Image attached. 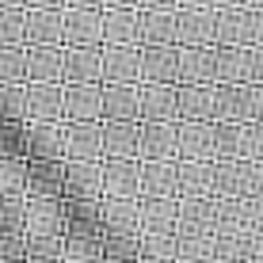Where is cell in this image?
<instances>
[{
    "instance_id": "1",
    "label": "cell",
    "mask_w": 263,
    "mask_h": 263,
    "mask_svg": "<svg viewBox=\"0 0 263 263\" xmlns=\"http://www.w3.org/2000/svg\"><path fill=\"white\" fill-rule=\"evenodd\" d=\"M99 176H103V198H126V202L141 198V160H99Z\"/></svg>"
},
{
    "instance_id": "2",
    "label": "cell",
    "mask_w": 263,
    "mask_h": 263,
    "mask_svg": "<svg viewBox=\"0 0 263 263\" xmlns=\"http://www.w3.org/2000/svg\"><path fill=\"white\" fill-rule=\"evenodd\" d=\"M27 160L65 164V126L61 122H27Z\"/></svg>"
},
{
    "instance_id": "3",
    "label": "cell",
    "mask_w": 263,
    "mask_h": 263,
    "mask_svg": "<svg viewBox=\"0 0 263 263\" xmlns=\"http://www.w3.org/2000/svg\"><path fill=\"white\" fill-rule=\"evenodd\" d=\"M61 198H72V202H99V198H103L99 160H65V187H61Z\"/></svg>"
},
{
    "instance_id": "4",
    "label": "cell",
    "mask_w": 263,
    "mask_h": 263,
    "mask_svg": "<svg viewBox=\"0 0 263 263\" xmlns=\"http://www.w3.org/2000/svg\"><path fill=\"white\" fill-rule=\"evenodd\" d=\"M141 46H99V84H141Z\"/></svg>"
},
{
    "instance_id": "5",
    "label": "cell",
    "mask_w": 263,
    "mask_h": 263,
    "mask_svg": "<svg viewBox=\"0 0 263 263\" xmlns=\"http://www.w3.org/2000/svg\"><path fill=\"white\" fill-rule=\"evenodd\" d=\"M103 88L99 84H61V122H99Z\"/></svg>"
},
{
    "instance_id": "6",
    "label": "cell",
    "mask_w": 263,
    "mask_h": 263,
    "mask_svg": "<svg viewBox=\"0 0 263 263\" xmlns=\"http://www.w3.org/2000/svg\"><path fill=\"white\" fill-rule=\"evenodd\" d=\"M99 237L138 240L141 237L138 202H126V198H99Z\"/></svg>"
},
{
    "instance_id": "7",
    "label": "cell",
    "mask_w": 263,
    "mask_h": 263,
    "mask_svg": "<svg viewBox=\"0 0 263 263\" xmlns=\"http://www.w3.org/2000/svg\"><path fill=\"white\" fill-rule=\"evenodd\" d=\"M23 237H61V198H23Z\"/></svg>"
},
{
    "instance_id": "8",
    "label": "cell",
    "mask_w": 263,
    "mask_h": 263,
    "mask_svg": "<svg viewBox=\"0 0 263 263\" xmlns=\"http://www.w3.org/2000/svg\"><path fill=\"white\" fill-rule=\"evenodd\" d=\"M138 119L141 122H179L176 84H138Z\"/></svg>"
},
{
    "instance_id": "9",
    "label": "cell",
    "mask_w": 263,
    "mask_h": 263,
    "mask_svg": "<svg viewBox=\"0 0 263 263\" xmlns=\"http://www.w3.org/2000/svg\"><path fill=\"white\" fill-rule=\"evenodd\" d=\"M65 126V160H103V126L99 122H61Z\"/></svg>"
},
{
    "instance_id": "10",
    "label": "cell",
    "mask_w": 263,
    "mask_h": 263,
    "mask_svg": "<svg viewBox=\"0 0 263 263\" xmlns=\"http://www.w3.org/2000/svg\"><path fill=\"white\" fill-rule=\"evenodd\" d=\"M176 160H214V122H176Z\"/></svg>"
},
{
    "instance_id": "11",
    "label": "cell",
    "mask_w": 263,
    "mask_h": 263,
    "mask_svg": "<svg viewBox=\"0 0 263 263\" xmlns=\"http://www.w3.org/2000/svg\"><path fill=\"white\" fill-rule=\"evenodd\" d=\"M61 46H84V50L103 46L99 12H61Z\"/></svg>"
},
{
    "instance_id": "12",
    "label": "cell",
    "mask_w": 263,
    "mask_h": 263,
    "mask_svg": "<svg viewBox=\"0 0 263 263\" xmlns=\"http://www.w3.org/2000/svg\"><path fill=\"white\" fill-rule=\"evenodd\" d=\"M65 187V164H42V160H27L23 172V198H61Z\"/></svg>"
},
{
    "instance_id": "13",
    "label": "cell",
    "mask_w": 263,
    "mask_h": 263,
    "mask_svg": "<svg viewBox=\"0 0 263 263\" xmlns=\"http://www.w3.org/2000/svg\"><path fill=\"white\" fill-rule=\"evenodd\" d=\"M176 206L179 198H138L141 237H172L176 233Z\"/></svg>"
},
{
    "instance_id": "14",
    "label": "cell",
    "mask_w": 263,
    "mask_h": 263,
    "mask_svg": "<svg viewBox=\"0 0 263 263\" xmlns=\"http://www.w3.org/2000/svg\"><path fill=\"white\" fill-rule=\"evenodd\" d=\"M179 198H214V160H176Z\"/></svg>"
},
{
    "instance_id": "15",
    "label": "cell",
    "mask_w": 263,
    "mask_h": 263,
    "mask_svg": "<svg viewBox=\"0 0 263 263\" xmlns=\"http://www.w3.org/2000/svg\"><path fill=\"white\" fill-rule=\"evenodd\" d=\"M176 84H214V46H179Z\"/></svg>"
},
{
    "instance_id": "16",
    "label": "cell",
    "mask_w": 263,
    "mask_h": 263,
    "mask_svg": "<svg viewBox=\"0 0 263 263\" xmlns=\"http://www.w3.org/2000/svg\"><path fill=\"white\" fill-rule=\"evenodd\" d=\"M179 122H214V84H176Z\"/></svg>"
},
{
    "instance_id": "17",
    "label": "cell",
    "mask_w": 263,
    "mask_h": 263,
    "mask_svg": "<svg viewBox=\"0 0 263 263\" xmlns=\"http://www.w3.org/2000/svg\"><path fill=\"white\" fill-rule=\"evenodd\" d=\"M176 46H214V8H176Z\"/></svg>"
},
{
    "instance_id": "18",
    "label": "cell",
    "mask_w": 263,
    "mask_h": 263,
    "mask_svg": "<svg viewBox=\"0 0 263 263\" xmlns=\"http://www.w3.org/2000/svg\"><path fill=\"white\" fill-rule=\"evenodd\" d=\"M176 53L179 46H141L138 50L141 84H176Z\"/></svg>"
},
{
    "instance_id": "19",
    "label": "cell",
    "mask_w": 263,
    "mask_h": 263,
    "mask_svg": "<svg viewBox=\"0 0 263 263\" xmlns=\"http://www.w3.org/2000/svg\"><path fill=\"white\" fill-rule=\"evenodd\" d=\"M99 88H103L99 122H141L138 119V84H99Z\"/></svg>"
},
{
    "instance_id": "20",
    "label": "cell",
    "mask_w": 263,
    "mask_h": 263,
    "mask_svg": "<svg viewBox=\"0 0 263 263\" xmlns=\"http://www.w3.org/2000/svg\"><path fill=\"white\" fill-rule=\"evenodd\" d=\"M27 122H61V84H39L27 80Z\"/></svg>"
},
{
    "instance_id": "21",
    "label": "cell",
    "mask_w": 263,
    "mask_h": 263,
    "mask_svg": "<svg viewBox=\"0 0 263 263\" xmlns=\"http://www.w3.org/2000/svg\"><path fill=\"white\" fill-rule=\"evenodd\" d=\"M61 84H99V50L61 46Z\"/></svg>"
},
{
    "instance_id": "22",
    "label": "cell",
    "mask_w": 263,
    "mask_h": 263,
    "mask_svg": "<svg viewBox=\"0 0 263 263\" xmlns=\"http://www.w3.org/2000/svg\"><path fill=\"white\" fill-rule=\"evenodd\" d=\"M138 160H176V122H141Z\"/></svg>"
},
{
    "instance_id": "23",
    "label": "cell",
    "mask_w": 263,
    "mask_h": 263,
    "mask_svg": "<svg viewBox=\"0 0 263 263\" xmlns=\"http://www.w3.org/2000/svg\"><path fill=\"white\" fill-rule=\"evenodd\" d=\"M103 126V160H138L141 122H99Z\"/></svg>"
},
{
    "instance_id": "24",
    "label": "cell",
    "mask_w": 263,
    "mask_h": 263,
    "mask_svg": "<svg viewBox=\"0 0 263 263\" xmlns=\"http://www.w3.org/2000/svg\"><path fill=\"white\" fill-rule=\"evenodd\" d=\"M99 27H103V46H138V12L99 8Z\"/></svg>"
},
{
    "instance_id": "25",
    "label": "cell",
    "mask_w": 263,
    "mask_h": 263,
    "mask_svg": "<svg viewBox=\"0 0 263 263\" xmlns=\"http://www.w3.org/2000/svg\"><path fill=\"white\" fill-rule=\"evenodd\" d=\"M61 12H23V46H61Z\"/></svg>"
},
{
    "instance_id": "26",
    "label": "cell",
    "mask_w": 263,
    "mask_h": 263,
    "mask_svg": "<svg viewBox=\"0 0 263 263\" xmlns=\"http://www.w3.org/2000/svg\"><path fill=\"white\" fill-rule=\"evenodd\" d=\"M141 198H179L176 160H141Z\"/></svg>"
},
{
    "instance_id": "27",
    "label": "cell",
    "mask_w": 263,
    "mask_h": 263,
    "mask_svg": "<svg viewBox=\"0 0 263 263\" xmlns=\"http://www.w3.org/2000/svg\"><path fill=\"white\" fill-rule=\"evenodd\" d=\"M176 233H206V237H214V198H179Z\"/></svg>"
},
{
    "instance_id": "28",
    "label": "cell",
    "mask_w": 263,
    "mask_h": 263,
    "mask_svg": "<svg viewBox=\"0 0 263 263\" xmlns=\"http://www.w3.org/2000/svg\"><path fill=\"white\" fill-rule=\"evenodd\" d=\"M138 46H176V12H138Z\"/></svg>"
},
{
    "instance_id": "29",
    "label": "cell",
    "mask_w": 263,
    "mask_h": 263,
    "mask_svg": "<svg viewBox=\"0 0 263 263\" xmlns=\"http://www.w3.org/2000/svg\"><path fill=\"white\" fill-rule=\"evenodd\" d=\"M214 122H248V84H214Z\"/></svg>"
},
{
    "instance_id": "30",
    "label": "cell",
    "mask_w": 263,
    "mask_h": 263,
    "mask_svg": "<svg viewBox=\"0 0 263 263\" xmlns=\"http://www.w3.org/2000/svg\"><path fill=\"white\" fill-rule=\"evenodd\" d=\"M61 233L99 237V202H72V198H61Z\"/></svg>"
},
{
    "instance_id": "31",
    "label": "cell",
    "mask_w": 263,
    "mask_h": 263,
    "mask_svg": "<svg viewBox=\"0 0 263 263\" xmlns=\"http://www.w3.org/2000/svg\"><path fill=\"white\" fill-rule=\"evenodd\" d=\"M27 80L61 84V46H27Z\"/></svg>"
},
{
    "instance_id": "32",
    "label": "cell",
    "mask_w": 263,
    "mask_h": 263,
    "mask_svg": "<svg viewBox=\"0 0 263 263\" xmlns=\"http://www.w3.org/2000/svg\"><path fill=\"white\" fill-rule=\"evenodd\" d=\"M248 46H214V84H244Z\"/></svg>"
},
{
    "instance_id": "33",
    "label": "cell",
    "mask_w": 263,
    "mask_h": 263,
    "mask_svg": "<svg viewBox=\"0 0 263 263\" xmlns=\"http://www.w3.org/2000/svg\"><path fill=\"white\" fill-rule=\"evenodd\" d=\"M214 198H244V160H214Z\"/></svg>"
},
{
    "instance_id": "34",
    "label": "cell",
    "mask_w": 263,
    "mask_h": 263,
    "mask_svg": "<svg viewBox=\"0 0 263 263\" xmlns=\"http://www.w3.org/2000/svg\"><path fill=\"white\" fill-rule=\"evenodd\" d=\"M244 8L214 12V46H244Z\"/></svg>"
},
{
    "instance_id": "35",
    "label": "cell",
    "mask_w": 263,
    "mask_h": 263,
    "mask_svg": "<svg viewBox=\"0 0 263 263\" xmlns=\"http://www.w3.org/2000/svg\"><path fill=\"white\" fill-rule=\"evenodd\" d=\"M244 122H214V160H240Z\"/></svg>"
},
{
    "instance_id": "36",
    "label": "cell",
    "mask_w": 263,
    "mask_h": 263,
    "mask_svg": "<svg viewBox=\"0 0 263 263\" xmlns=\"http://www.w3.org/2000/svg\"><path fill=\"white\" fill-rule=\"evenodd\" d=\"M0 84H27V46H0Z\"/></svg>"
},
{
    "instance_id": "37",
    "label": "cell",
    "mask_w": 263,
    "mask_h": 263,
    "mask_svg": "<svg viewBox=\"0 0 263 263\" xmlns=\"http://www.w3.org/2000/svg\"><path fill=\"white\" fill-rule=\"evenodd\" d=\"M0 160H27V122H0Z\"/></svg>"
},
{
    "instance_id": "38",
    "label": "cell",
    "mask_w": 263,
    "mask_h": 263,
    "mask_svg": "<svg viewBox=\"0 0 263 263\" xmlns=\"http://www.w3.org/2000/svg\"><path fill=\"white\" fill-rule=\"evenodd\" d=\"M0 122H27L23 84H0Z\"/></svg>"
},
{
    "instance_id": "39",
    "label": "cell",
    "mask_w": 263,
    "mask_h": 263,
    "mask_svg": "<svg viewBox=\"0 0 263 263\" xmlns=\"http://www.w3.org/2000/svg\"><path fill=\"white\" fill-rule=\"evenodd\" d=\"M27 160H0V198H23Z\"/></svg>"
},
{
    "instance_id": "40",
    "label": "cell",
    "mask_w": 263,
    "mask_h": 263,
    "mask_svg": "<svg viewBox=\"0 0 263 263\" xmlns=\"http://www.w3.org/2000/svg\"><path fill=\"white\" fill-rule=\"evenodd\" d=\"M0 237H23V198H0Z\"/></svg>"
},
{
    "instance_id": "41",
    "label": "cell",
    "mask_w": 263,
    "mask_h": 263,
    "mask_svg": "<svg viewBox=\"0 0 263 263\" xmlns=\"http://www.w3.org/2000/svg\"><path fill=\"white\" fill-rule=\"evenodd\" d=\"M0 46H23V8H0Z\"/></svg>"
},
{
    "instance_id": "42",
    "label": "cell",
    "mask_w": 263,
    "mask_h": 263,
    "mask_svg": "<svg viewBox=\"0 0 263 263\" xmlns=\"http://www.w3.org/2000/svg\"><path fill=\"white\" fill-rule=\"evenodd\" d=\"M240 160H263V122H244V130H240Z\"/></svg>"
},
{
    "instance_id": "43",
    "label": "cell",
    "mask_w": 263,
    "mask_h": 263,
    "mask_svg": "<svg viewBox=\"0 0 263 263\" xmlns=\"http://www.w3.org/2000/svg\"><path fill=\"white\" fill-rule=\"evenodd\" d=\"M244 237H263V198H244Z\"/></svg>"
},
{
    "instance_id": "44",
    "label": "cell",
    "mask_w": 263,
    "mask_h": 263,
    "mask_svg": "<svg viewBox=\"0 0 263 263\" xmlns=\"http://www.w3.org/2000/svg\"><path fill=\"white\" fill-rule=\"evenodd\" d=\"M244 198H263V160H244Z\"/></svg>"
},
{
    "instance_id": "45",
    "label": "cell",
    "mask_w": 263,
    "mask_h": 263,
    "mask_svg": "<svg viewBox=\"0 0 263 263\" xmlns=\"http://www.w3.org/2000/svg\"><path fill=\"white\" fill-rule=\"evenodd\" d=\"M244 46H263V12L244 15Z\"/></svg>"
},
{
    "instance_id": "46",
    "label": "cell",
    "mask_w": 263,
    "mask_h": 263,
    "mask_svg": "<svg viewBox=\"0 0 263 263\" xmlns=\"http://www.w3.org/2000/svg\"><path fill=\"white\" fill-rule=\"evenodd\" d=\"M244 84H263V46H248V72Z\"/></svg>"
},
{
    "instance_id": "47",
    "label": "cell",
    "mask_w": 263,
    "mask_h": 263,
    "mask_svg": "<svg viewBox=\"0 0 263 263\" xmlns=\"http://www.w3.org/2000/svg\"><path fill=\"white\" fill-rule=\"evenodd\" d=\"M248 122H263V84H248Z\"/></svg>"
},
{
    "instance_id": "48",
    "label": "cell",
    "mask_w": 263,
    "mask_h": 263,
    "mask_svg": "<svg viewBox=\"0 0 263 263\" xmlns=\"http://www.w3.org/2000/svg\"><path fill=\"white\" fill-rule=\"evenodd\" d=\"M65 0H23V12H61Z\"/></svg>"
},
{
    "instance_id": "49",
    "label": "cell",
    "mask_w": 263,
    "mask_h": 263,
    "mask_svg": "<svg viewBox=\"0 0 263 263\" xmlns=\"http://www.w3.org/2000/svg\"><path fill=\"white\" fill-rule=\"evenodd\" d=\"M138 12H176V0H138Z\"/></svg>"
},
{
    "instance_id": "50",
    "label": "cell",
    "mask_w": 263,
    "mask_h": 263,
    "mask_svg": "<svg viewBox=\"0 0 263 263\" xmlns=\"http://www.w3.org/2000/svg\"><path fill=\"white\" fill-rule=\"evenodd\" d=\"M103 0H65V12H99Z\"/></svg>"
},
{
    "instance_id": "51",
    "label": "cell",
    "mask_w": 263,
    "mask_h": 263,
    "mask_svg": "<svg viewBox=\"0 0 263 263\" xmlns=\"http://www.w3.org/2000/svg\"><path fill=\"white\" fill-rule=\"evenodd\" d=\"M176 8H191V12H206V8H214V0H176Z\"/></svg>"
},
{
    "instance_id": "52",
    "label": "cell",
    "mask_w": 263,
    "mask_h": 263,
    "mask_svg": "<svg viewBox=\"0 0 263 263\" xmlns=\"http://www.w3.org/2000/svg\"><path fill=\"white\" fill-rule=\"evenodd\" d=\"M103 8H122V12H138V0H103Z\"/></svg>"
},
{
    "instance_id": "53",
    "label": "cell",
    "mask_w": 263,
    "mask_h": 263,
    "mask_svg": "<svg viewBox=\"0 0 263 263\" xmlns=\"http://www.w3.org/2000/svg\"><path fill=\"white\" fill-rule=\"evenodd\" d=\"M225 8H244V0H214V12H225Z\"/></svg>"
},
{
    "instance_id": "54",
    "label": "cell",
    "mask_w": 263,
    "mask_h": 263,
    "mask_svg": "<svg viewBox=\"0 0 263 263\" xmlns=\"http://www.w3.org/2000/svg\"><path fill=\"white\" fill-rule=\"evenodd\" d=\"M244 12H263V0H244Z\"/></svg>"
},
{
    "instance_id": "55",
    "label": "cell",
    "mask_w": 263,
    "mask_h": 263,
    "mask_svg": "<svg viewBox=\"0 0 263 263\" xmlns=\"http://www.w3.org/2000/svg\"><path fill=\"white\" fill-rule=\"evenodd\" d=\"M0 8H23V0H0Z\"/></svg>"
},
{
    "instance_id": "56",
    "label": "cell",
    "mask_w": 263,
    "mask_h": 263,
    "mask_svg": "<svg viewBox=\"0 0 263 263\" xmlns=\"http://www.w3.org/2000/svg\"><path fill=\"white\" fill-rule=\"evenodd\" d=\"M0 263H23V259H0Z\"/></svg>"
}]
</instances>
